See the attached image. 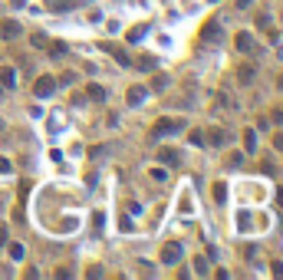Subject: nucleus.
<instances>
[{"label": "nucleus", "instance_id": "1", "mask_svg": "<svg viewBox=\"0 0 283 280\" xmlns=\"http://www.w3.org/2000/svg\"><path fill=\"white\" fill-rule=\"evenodd\" d=\"M185 122L181 119H162V122H155V129H152V139H162V135H171L174 129H181Z\"/></svg>", "mask_w": 283, "mask_h": 280}, {"label": "nucleus", "instance_id": "2", "mask_svg": "<svg viewBox=\"0 0 283 280\" xmlns=\"http://www.w3.org/2000/svg\"><path fill=\"white\" fill-rule=\"evenodd\" d=\"M53 89H56V76H40V79L33 83V96L46 99V96H53Z\"/></svg>", "mask_w": 283, "mask_h": 280}, {"label": "nucleus", "instance_id": "3", "mask_svg": "<svg viewBox=\"0 0 283 280\" xmlns=\"http://www.w3.org/2000/svg\"><path fill=\"white\" fill-rule=\"evenodd\" d=\"M181 254H185V250H181L178 241H171V244H165V248H162V260H165V264H178Z\"/></svg>", "mask_w": 283, "mask_h": 280}, {"label": "nucleus", "instance_id": "4", "mask_svg": "<svg viewBox=\"0 0 283 280\" xmlns=\"http://www.w3.org/2000/svg\"><path fill=\"white\" fill-rule=\"evenodd\" d=\"M0 36H3V40H17V36H20V23L17 20H3L0 23Z\"/></svg>", "mask_w": 283, "mask_h": 280}, {"label": "nucleus", "instance_id": "5", "mask_svg": "<svg viewBox=\"0 0 283 280\" xmlns=\"http://www.w3.org/2000/svg\"><path fill=\"white\" fill-rule=\"evenodd\" d=\"M204 142H211V145H227L230 135H227V129H211V135H204Z\"/></svg>", "mask_w": 283, "mask_h": 280}, {"label": "nucleus", "instance_id": "6", "mask_svg": "<svg viewBox=\"0 0 283 280\" xmlns=\"http://www.w3.org/2000/svg\"><path fill=\"white\" fill-rule=\"evenodd\" d=\"M86 96L92 99V102H106V96H109V93H106V86H99V83H89Z\"/></svg>", "mask_w": 283, "mask_h": 280}, {"label": "nucleus", "instance_id": "7", "mask_svg": "<svg viewBox=\"0 0 283 280\" xmlns=\"http://www.w3.org/2000/svg\"><path fill=\"white\" fill-rule=\"evenodd\" d=\"M46 50H50V56H53V60H59V56L69 53V46H66L63 40H50V43H46Z\"/></svg>", "mask_w": 283, "mask_h": 280}, {"label": "nucleus", "instance_id": "8", "mask_svg": "<svg viewBox=\"0 0 283 280\" xmlns=\"http://www.w3.org/2000/svg\"><path fill=\"white\" fill-rule=\"evenodd\" d=\"M148 96V93H145V86H132L129 93H125V99H129V106H142V99Z\"/></svg>", "mask_w": 283, "mask_h": 280}, {"label": "nucleus", "instance_id": "9", "mask_svg": "<svg viewBox=\"0 0 283 280\" xmlns=\"http://www.w3.org/2000/svg\"><path fill=\"white\" fill-rule=\"evenodd\" d=\"M234 43H237L240 53H251V50H254V36H251V33H237V40H234Z\"/></svg>", "mask_w": 283, "mask_h": 280}, {"label": "nucleus", "instance_id": "10", "mask_svg": "<svg viewBox=\"0 0 283 280\" xmlns=\"http://www.w3.org/2000/svg\"><path fill=\"white\" fill-rule=\"evenodd\" d=\"M0 83H3V86H17V69H10V66H7V69H0Z\"/></svg>", "mask_w": 283, "mask_h": 280}, {"label": "nucleus", "instance_id": "11", "mask_svg": "<svg viewBox=\"0 0 283 280\" xmlns=\"http://www.w3.org/2000/svg\"><path fill=\"white\" fill-rule=\"evenodd\" d=\"M218 33H221V27H218V23H214V20H211V23H204V30H201V40H204V43H207V40H214Z\"/></svg>", "mask_w": 283, "mask_h": 280}, {"label": "nucleus", "instance_id": "12", "mask_svg": "<svg viewBox=\"0 0 283 280\" xmlns=\"http://www.w3.org/2000/svg\"><path fill=\"white\" fill-rule=\"evenodd\" d=\"M158 162H165V165H178L181 158H178V152H174V149H162V155H158Z\"/></svg>", "mask_w": 283, "mask_h": 280}, {"label": "nucleus", "instance_id": "13", "mask_svg": "<svg viewBox=\"0 0 283 280\" xmlns=\"http://www.w3.org/2000/svg\"><path fill=\"white\" fill-rule=\"evenodd\" d=\"M244 149H247V152H257V132H254V129L244 132Z\"/></svg>", "mask_w": 283, "mask_h": 280}, {"label": "nucleus", "instance_id": "14", "mask_svg": "<svg viewBox=\"0 0 283 280\" xmlns=\"http://www.w3.org/2000/svg\"><path fill=\"white\" fill-rule=\"evenodd\" d=\"M112 56H115V60H119L122 66H132V56L125 53V50H122V46H112Z\"/></svg>", "mask_w": 283, "mask_h": 280}, {"label": "nucleus", "instance_id": "15", "mask_svg": "<svg viewBox=\"0 0 283 280\" xmlns=\"http://www.w3.org/2000/svg\"><path fill=\"white\" fill-rule=\"evenodd\" d=\"M254 73H257V69H254V66H240V83H244V86H247V83H254Z\"/></svg>", "mask_w": 283, "mask_h": 280}, {"label": "nucleus", "instance_id": "16", "mask_svg": "<svg viewBox=\"0 0 283 280\" xmlns=\"http://www.w3.org/2000/svg\"><path fill=\"white\" fill-rule=\"evenodd\" d=\"M135 66L148 73V69H155V66H158V60H155V56H142V60H139V63H135Z\"/></svg>", "mask_w": 283, "mask_h": 280}, {"label": "nucleus", "instance_id": "17", "mask_svg": "<svg viewBox=\"0 0 283 280\" xmlns=\"http://www.w3.org/2000/svg\"><path fill=\"white\" fill-rule=\"evenodd\" d=\"M224 198H227V185L218 182V185H214V201H224Z\"/></svg>", "mask_w": 283, "mask_h": 280}, {"label": "nucleus", "instance_id": "18", "mask_svg": "<svg viewBox=\"0 0 283 280\" xmlns=\"http://www.w3.org/2000/svg\"><path fill=\"white\" fill-rule=\"evenodd\" d=\"M30 43H33V46H46V43H50V40H46L43 33H33V36H30Z\"/></svg>", "mask_w": 283, "mask_h": 280}, {"label": "nucleus", "instance_id": "19", "mask_svg": "<svg viewBox=\"0 0 283 280\" xmlns=\"http://www.w3.org/2000/svg\"><path fill=\"white\" fill-rule=\"evenodd\" d=\"M188 139H191V145H204V132H191V135H188Z\"/></svg>", "mask_w": 283, "mask_h": 280}, {"label": "nucleus", "instance_id": "20", "mask_svg": "<svg viewBox=\"0 0 283 280\" xmlns=\"http://www.w3.org/2000/svg\"><path fill=\"white\" fill-rule=\"evenodd\" d=\"M10 257L13 260H23V248H20V244H10Z\"/></svg>", "mask_w": 283, "mask_h": 280}, {"label": "nucleus", "instance_id": "21", "mask_svg": "<svg viewBox=\"0 0 283 280\" xmlns=\"http://www.w3.org/2000/svg\"><path fill=\"white\" fill-rule=\"evenodd\" d=\"M59 83H63V86H73V83H76V73H63V76H59Z\"/></svg>", "mask_w": 283, "mask_h": 280}, {"label": "nucleus", "instance_id": "22", "mask_svg": "<svg viewBox=\"0 0 283 280\" xmlns=\"http://www.w3.org/2000/svg\"><path fill=\"white\" fill-rule=\"evenodd\" d=\"M142 36H145V27H142V30H132V33H129V40H132V43H135V40H142Z\"/></svg>", "mask_w": 283, "mask_h": 280}, {"label": "nucleus", "instance_id": "23", "mask_svg": "<svg viewBox=\"0 0 283 280\" xmlns=\"http://www.w3.org/2000/svg\"><path fill=\"white\" fill-rule=\"evenodd\" d=\"M270 270L277 274V277H283V264H280V260H273V264H270Z\"/></svg>", "mask_w": 283, "mask_h": 280}, {"label": "nucleus", "instance_id": "24", "mask_svg": "<svg viewBox=\"0 0 283 280\" xmlns=\"http://www.w3.org/2000/svg\"><path fill=\"white\" fill-rule=\"evenodd\" d=\"M273 149L283 152V132H277V135H273Z\"/></svg>", "mask_w": 283, "mask_h": 280}, {"label": "nucleus", "instance_id": "25", "mask_svg": "<svg viewBox=\"0 0 283 280\" xmlns=\"http://www.w3.org/2000/svg\"><path fill=\"white\" fill-rule=\"evenodd\" d=\"M195 264H198V274H207V260H204V257H198Z\"/></svg>", "mask_w": 283, "mask_h": 280}, {"label": "nucleus", "instance_id": "26", "mask_svg": "<svg viewBox=\"0 0 283 280\" xmlns=\"http://www.w3.org/2000/svg\"><path fill=\"white\" fill-rule=\"evenodd\" d=\"M270 119H273V122H277V125H283V109H277V112H273Z\"/></svg>", "mask_w": 283, "mask_h": 280}, {"label": "nucleus", "instance_id": "27", "mask_svg": "<svg viewBox=\"0 0 283 280\" xmlns=\"http://www.w3.org/2000/svg\"><path fill=\"white\" fill-rule=\"evenodd\" d=\"M247 3H251V0H237V7H247Z\"/></svg>", "mask_w": 283, "mask_h": 280}, {"label": "nucleus", "instance_id": "28", "mask_svg": "<svg viewBox=\"0 0 283 280\" xmlns=\"http://www.w3.org/2000/svg\"><path fill=\"white\" fill-rule=\"evenodd\" d=\"M13 3H17V7H23V3H27V0H13Z\"/></svg>", "mask_w": 283, "mask_h": 280}]
</instances>
